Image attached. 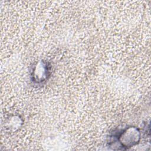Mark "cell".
Instances as JSON below:
<instances>
[{"label":"cell","instance_id":"obj_1","mask_svg":"<svg viewBox=\"0 0 151 151\" xmlns=\"http://www.w3.org/2000/svg\"><path fill=\"white\" fill-rule=\"evenodd\" d=\"M113 144L118 150H126L139 143L141 133L138 128L129 126L120 130L114 136Z\"/></svg>","mask_w":151,"mask_h":151},{"label":"cell","instance_id":"obj_2","mask_svg":"<svg viewBox=\"0 0 151 151\" xmlns=\"http://www.w3.org/2000/svg\"><path fill=\"white\" fill-rule=\"evenodd\" d=\"M50 73V67L46 61H40L32 67L31 70V80L37 84L42 83L48 79Z\"/></svg>","mask_w":151,"mask_h":151}]
</instances>
